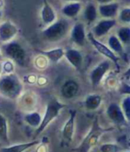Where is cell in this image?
<instances>
[{
    "label": "cell",
    "instance_id": "cell-1",
    "mask_svg": "<svg viewBox=\"0 0 130 152\" xmlns=\"http://www.w3.org/2000/svg\"><path fill=\"white\" fill-rule=\"evenodd\" d=\"M23 91V84L14 73L2 75L0 77V94L8 99H18Z\"/></svg>",
    "mask_w": 130,
    "mask_h": 152
},
{
    "label": "cell",
    "instance_id": "cell-2",
    "mask_svg": "<svg viewBox=\"0 0 130 152\" xmlns=\"http://www.w3.org/2000/svg\"><path fill=\"white\" fill-rule=\"evenodd\" d=\"M71 23L67 19H59L46 27L42 31L43 38L50 42H57L63 39L71 31Z\"/></svg>",
    "mask_w": 130,
    "mask_h": 152
},
{
    "label": "cell",
    "instance_id": "cell-3",
    "mask_svg": "<svg viewBox=\"0 0 130 152\" xmlns=\"http://www.w3.org/2000/svg\"><path fill=\"white\" fill-rule=\"evenodd\" d=\"M107 130L103 129L100 126L98 117L96 116L93 122L91 129L89 130L88 133L86 135L82 142L73 150L75 152H89L94 147H95L99 141L100 137L106 132Z\"/></svg>",
    "mask_w": 130,
    "mask_h": 152
},
{
    "label": "cell",
    "instance_id": "cell-4",
    "mask_svg": "<svg viewBox=\"0 0 130 152\" xmlns=\"http://www.w3.org/2000/svg\"><path fill=\"white\" fill-rule=\"evenodd\" d=\"M2 51L5 56L14 64H16L19 66H25L27 53L24 48L19 42L12 40L4 44L2 47Z\"/></svg>",
    "mask_w": 130,
    "mask_h": 152
},
{
    "label": "cell",
    "instance_id": "cell-5",
    "mask_svg": "<svg viewBox=\"0 0 130 152\" xmlns=\"http://www.w3.org/2000/svg\"><path fill=\"white\" fill-rule=\"evenodd\" d=\"M65 107V105L57 99H50L46 105V112L44 116L42 117V121L39 124V126L37 128L36 133L39 134L41 133L60 114V112Z\"/></svg>",
    "mask_w": 130,
    "mask_h": 152
},
{
    "label": "cell",
    "instance_id": "cell-6",
    "mask_svg": "<svg viewBox=\"0 0 130 152\" xmlns=\"http://www.w3.org/2000/svg\"><path fill=\"white\" fill-rule=\"evenodd\" d=\"M111 62L108 59L99 63L90 72V82L94 88H96L103 80L107 72L110 71Z\"/></svg>",
    "mask_w": 130,
    "mask_h": 152
},
{
    "label": "cell",
    "instance_id": "cell-7",
    "mask_svg": "<svg viewBox=\"0 0 130 152\" xmlns=\"http://www.w3.org/2000/svg\"><path fill=\"white\" fill-rule=\"evenodd\" d=\"M87 39L90 41V43L92 44V46L96 49V51L98 53H100L101 55H103V56H105L108 60H110V62H112L117 66V69H118V56L116 54H114L109 48L108 46L104 45L100 40H98L97 39H95L91 32H89L87 35Z\"/></svg>",
    "mask_w": 130,
    "mask_h": 152
},
{
    "label": "cell",
    "instance_id": "cell-8",
    "mask_svg": "<svg viewBox=\"0 0 130 152\" xmlns=\"http://www.w3.org/2000/svg\"><path fill=\"white\" fill-rule=\"evenodd\" d=\"M18 27L11 21H6L0 24V42L4 44L12 41L18 34Z\"/></svg>",
    "mask_w": 130,
    "mask_h": 152
},
{
    "label": "cell",
    "instance_id": "cell-9",
    "mask_svg": "<svg viewBox=\"0 0 130 152\" xmlns=\"http://www.w3.org/2000/svg\"><path fill=\"white\" fill-rule=\"evenodd\" d=\"M70 35L73 43H75L79 47H83L87 41V32L85 24L81 22L76 23L71 28Z\"/></svg>",
    "mask_w": 130,
    "mask_h": 152
},
{
    "label": "cell",
    "instance_id": "cell-10",
    "mask_svg": "<svg viewBox=\"0 0 130 152\" xmlns=\"http://www.w3.org/2000/svg\"><path fill=\"white\" fill-rule=\"evenodd\" d=\"M106 114L109 119L116 124L122 125L127 123L120 106L116 102H111L108 106L106 109Z\"/></svg>",
    "mask_w": 130,
    "mask_h": 152
},
{
    "label": "cell",
    "instance_id": "cell-11",
    "mask_svg": "<svg viewBox=\"0 0 130 152\" xmlns=\"http://www.w3.org/2000/svg\"><path fill=\"white\" fill-rule=\"evenodd\" d=\"M117 21L115 19H102L99 21L93 28V32H91L95 39L102 38L108 34L112 28L116 25Z\"/></svg>",
    "mask_w": 130,
    "mask_h": 152
},
{
    "label": "cell",
    "instance_id": "cell-12",
    "mask_svg": "<svg viewBox=\"0 0 130 152\" xmlns=\"http://www.w3.org/2000/svg\"><path fill=\"white\" fill-rule=\"evenodd\" d=\"M64 57L67 59L72 66H73L76 70L81 71L84 62V57L82 53L76 48H68L64 50Z\"/></svg>",
    "mask_w": 130,
    "mask_h": 152
},
{
    "label": "cell",
    "instance_id": "cell-13",
    "mask_svg": "<svg viewBox=\"0 0 130 152\" xmlns=\"http://www.w3.org/2000/svg\"><path fill=\"white\" fill-rule=\"evenodd\" d=\"M76 116H77V111L71 109L69 118L63 125L62 138L65 141H67V142H71L73 139L74 130H75V123H76Z\"/></svg>",
    "mask_w": 130,
    "mask_h": 152
},
{
    "label": "cell",
    "instance_id": "cell-14",
    "mask_svg": "<svg viewBox=\"0 0 130 152\" xmlns=\"http://www.w3.org/2000/svg\"><path fill=\"white\" fill-rule=\"evenodd\" d=\"M41 22L45 26H49L57 20L56 13L47 0H43V6L40 12Z\"/></svg>",
    "mask_w": 130,
    "mask_h": 152
},
{
    "label": "cell",
    "instance_id": "cell-15",
    "mask_svg": "<svg viewBox=\"0 0 130 152\" xmlns=\"http://www.w3.org/2000/svg\"><path fill=\"white\" fill-rule=\"evenodd\" d=\"M97 11L98 15H100L103 19H115L119 11V5L117 2L99 5Z\"/></svg>",
    "mask_w": 130,
    "mask_h": 152
},
{
    "label": "cell",
    "instance_id": "cell-16",
    "mask_svg": "<svg viewBox=\"0 0 130 152\" xmlns=\"http://www.w3.org/2000/svg\"><path fill=\"white\" fill-rule=\"evenodd\" d=\"M79 91V84L75 80H67L61 87V94L64 99L75 98Z\"/></svg>",
    "mask_w": 130,
    "mask_h": 152
},
{
    "label": "cell",
    "instance_id": "cell-17",
    "mask_svg": "<svg viewBox=\"0 0 130 152\" xmlns=\"http://www.w3.org/2000/svg\"><path fill=\"white\" fill-rule=\"evenodd\" d=\"M39 55L44 56L48 61L56 64L64 57V49L62 48H55L49 50H37Z\"/></svg>",
    "mask_w": 130,
    "mask_h": 152
},
{
    "label": "cell",
    "instance_id": "cell-18",
    "mask_svg": "<svg viewBox=\"0 0 130 152\" xmlns=\"http://www.w3.org/2000/svg\"><path fill=\"white\" fill-rule=\"evenodd\" d=\"M82 10V4L78 2H70L64 5L61 8V14L67 18H75L77 17Z\"/></svg>",
    "mask_w": 130,
    "mask_h": 152
},
{
    "label": "cell",
    "instance_id": "cell-19",
    "mask_svg": "<svg viewBox=\"0 0 130 152\" xmlns=\"http://www.w3.org/2000/svg\"><path fill=\"white\" fill-rule=\"evenodd\" d=\"M39 141L38 140H33L30 142H25V143H21V144H16V145H12L9 147H5L0 148V152H25L30 148L38 145Z\"/></svg>",
    "mask_w": 130,
    "mask_h": 152
},
{
    "label": "cell",
    "instance_id": "cell-20",
    "mask_svg": "<svg viewBox=\"0 0 130 152\" xmlns=\"http://www.w3.org/2000/svg\"><path fill=\"white\" fill-rule=\"evenodd\" d=\"M103 101V98L98 94H90L86 97L84 100V106L87 110L94 111L99 108Z\"/></svg>",
    "mask_w": 130,
    "mask_h": 152
},
{
    "label": "cell",
    "instance_id": "cell-21",
    "mask_svg": "<svg viewBox=\"0 0 130 152\" xmlns=\"http://www.w3.org/2000/svg\"><path fill=\"white\" fill-rule=\"evenodd\" d=\"M83 15L85 20L88 23H93L96 21L97 17H98V11H97V7L93 4V3H89L87 5V7L84 9L83 12Z\"/></svg>",
    "mask_w": 130,
    "mask_h": 152
},
{
    "label": "cell",
    "instance_id": "cell-22",
    "mask_svg": "<svg viewBox=\"0 0 130 152\" xmlns=\"http://www.w3.org/2000/svg\"><path fill=\"white\" fill-rule=\"evenodd\" d=\"M108 47L116 55H123L124 48L122 43L119 41L116 35H110L108 39Z\"/></svg>",
    "mask_w": 130,
    "mask_h": 152
},
{
    "label": "cell",
    "instance_id": "cell-23",
    "mask_svg": "<svg viewBox=\"0 0 130 152\" xmlns=\"http://www.w3.org/2000/svg\"><path fill=\"white\" fill-rule=\"evenodd\" d=\"M24 121L31 127L38 128L42 121V116L38 112H31L24 115Z\"/></svg>",
    "mask_w": 130,
    "mask_h": 152
},
{
    "label": "cell",
    "instance_id": "cell-24",
    "mask_svg": "<svg viewBox=\"0 0 130 152\" xmlns=\"http://www.w3.org/2000/svg\"><path fill=\"white\" fill-rule=\"evenodd\" d=\"M118 39H119V41L122 43V45H128L130 42V28L129 26H122L120 27L118 31H117V35Z\"/></svg>",
    "mask_w": 130,
    "mask_h": 152
},
{
    "label": "cell",
    "instance_id": "cell-25",
    "mask_svg": "<svg viewBox=\"0 0 130 152\" xmlns=\"http://www.w3.org/2000/svg\"><path fill=\"white\" fill-rule=\"evenodd\" d=\"M0 140H8V123L6 116L0 113Z\"/></svg>",
    "mask_w": 130,
    "mask_h": 152
},
{
    "label": "cell",
    "instance_id": "cell-26",
    "mask_svg": "<svg viewBox=\"0 0 130 152\" xmlns=\"http://www.w3.org/2000/svg\"><path fill=\"white\" fill-rule=\"evenodd\" d=\"M120 107L123 111V114H124L126 121L128 122L130 120V97H129V95H127L126 97H125L123 99Z\"/></svg>",
    "mask_w": 130,
    "mask_h": 152
},
{
    "label": "cell",
    "instance_id": "cell-27",
    "mask_svg": "<svg viewBox=\"0 0 130 152\" xmlns=\"http://www.w3.org/2000/svg\"><path fill=\"white\" fill-rule=\"evenodd\" d=\"M118 17L119 22L125 24H129L130 23V8L129 7H124L118 13Z\"/></svg>",
    "mask_w": 130,
    "mask_h": 152
},
{
    "label": "cell",
    "instance_id": "cell-28",
    "mask_svg": "<svg viewBox=\"0 0 130 152\" xmlns=\"http://www.w3.org/2000/svg\"><path fill=\"white\" fill-rule=\"evenodd\" d=\"M121 149V147L114 143H104L99 148L100 152H119Z\"/></svg>",
    "mask_w": 130,
    "mask_h": 152
},
{
    "label": "cell",
    "instance_id": "cell-29",
    "mask_svg": "<svg viewBox=\"0 0 130 152\" xmlns=\"http://www.w3.org/2000/svg\"><path fill=\"white\" fill-rule=\"evenodd\" d=\"M15 64L11 61V60H6L2 64V70L3 73L5 74H12L14 72Z\"/></svg>",
    "mask_w": 130,
    "mask_h": 152
},
{
    "label": "cell",
    "instance_id": "cell-30",
    "mask_svg": "<svg viewBox=\"0 0 130 152\" xmlns=\"http://www.w3.org/2000/svg\"><path fill=\"white\" fill-rule=\"evenodd\" d=\"M47 63H48V60L42 55H39L38 56H37L34 62L36 67L38 69H45L48 65Z\"/></svg>",
    "mask_w": 130,
    "mask_h": 152
},
{
    "label": "cell",
    "instance_id": "cell-31",
    "mask_svg": "<svg viewBox=\"0 0 130 152\" xmlns=\"http://www.w3.org/2000/svg\"><path fill=\"white\" fill-rule=\"evenodd\" d=\"M96 2L100 5H104V4H109L113 2V0H96Z\"/></svg>",
    "mask_w": 130,
    "mask_h": 152
},
{
    "label": "cell",
    "instance_id": "cell-32",
    "mask_svg": "<svg viewBox=\"0 0 130 152\" xmlns=\"http://www.w3.org/2000/svg\"><path fill=\"white\" fill-rule=\"evenodd\" d=\"M4 6H5V1L4 0H0V9L4 7Z\"/></svg>",
    "mask_w": 130,
    "mask_h": 152
},
{
    "label": "cell",
    "instance_id": "cell-33",
    "mask_svg": "<svg viewBox=\"0 0 130 152\" xmlns=\"http://www.w3.org/2000/svg\"><path fill=\"white\" fill-rule=\"evenodd\" d=\"M62 1L70 3V2H78V1H79V0H62Z\"/></svg>",
    "mask_w": 130,
    "mask_h": 152
},
{
    "label": "cell",
    "instance_id": "cell-34",
    "mask_svg": "<svg viewBox=\"0 0 130 152\" xmlns=\"http://www.w3.org/2000/svg\"><path fill=\"white\" fill-rule=\"evenodd\" d=\"M3 74V70H2V63H0V77L2 76Z\"/></svg>",
    "mask_w": 130,
    "mask_h": 152
},
{
    "label": "cell",
    "instance_id": "cell-35",
    "mask_svg": "<svg viewBox=\"0 0 130 152\" xmlns=\"http://www.w3.org/2000/svg\"><path fill=\"white\" fill-rule=\"evenodd\" d=\"M2 17H3V12H2L1 9H0V20L2 19Z\"/></svg>",
    "mask_w": 130,
    "mask_h": 152
},
{
    "label": "cell",
    "instance_id": "cell-36",
    "mask_svg": "<svg viewBox=\"0 0 130 152\" xmlns=\"http://www.w3.org/2000/svg\"><path fill=\"white\" fill-rule=\"evenodd\" d=\"M2 59V52H1V50H0V60Z\"/></svg>",
    "mask_w": 130,
    "mask_h": 152
},
{
    "label": "cell",
    "instance_id": "cell-37",
    "mask_svg": "<svg viewBox=\"0 0 130 152\" xmlns=\"http://www.w3.org/2000/svg\"><path fill=\"white\" fill-rule=\"evenodd\" d=\"M113 1H119V0H113Z\"/></svg>",
    "mask_w": 130,
    "mask_h": 152
},
{
    "label": "cell",
    "instance_id": "cell-38",
    "mask_svg": "<svg viewBox=\"0 0 130 152\" xmlns=\"http://www.w3.org/2000/svg\"><path fill=\"white\" fill-rule=\"evenodd\" d=\"M126 152H129V151H126Z\"/></svg>",
    "mask_w": 130,
    "mask_h": 152
},
{
    "label": "cell",
    "instance_id": "cell-39",
    "mask_svg": "<svg viewBox=\"0 0 130 152\" xmlns=\"http://www.w3.org/2000/svg\"><path fill=\"white\" fill-rule=\"evenodd\" d=\"M25 152H28V151H25Z\"/></svg>",
    "mask_w": 130,
    "mask_h": 152
}]
</instances>
